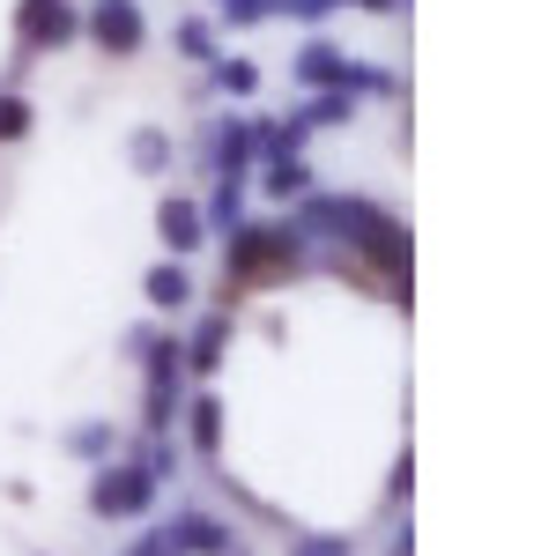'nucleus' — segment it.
Masks as SVG:
<instances>
[{"label": "nucleus", "mask_w": 556, "mask_h": 556, "mask_svg": "<svg viewBox=\"0 0 556 556\" xmlns=\"http://www.w3.org/2000/svg\"><path fill=\"white\" fill-rule=\"evenodd\" d=\"M223 253H230V275H238V282H282V275L304 267L312 245H304L290 223H253V215H245L238 230H223Z\"/></svg>", "instance_id": "f257e3e1"}, {"label": "nucleus", "mask_w": 556, "mask_h": 556, "mask_svg": "<svg viewBox=\"0 0 556 556\" xmlns=\"http://www.w3.org/2000/svg\"><path fill=\"white\" fill-rule=\"evenodd\" d=\"M149 505H156V475L141 460H112L97 475V490H89V513H104V519H141Z\"/></svg>", "instance_id": "f03ea898"}, {"label": "nucleus", "mask_w": 556, "mask_h": 556, "mask_svg": "<svg viewBox=\"0 0 556 556\" xmlns=\"http://www.w3.org/2000/svg\"><path fill=\"white\" fill-rule=\"evenodd\" d=\"M15 38H23V52H60V45L83 38V15H75V0H23Z\"/></svg>", "instance_id": "7ed1b4c3"}, {"label": "nucleus", "mask_w": 556, "mask_h": 556, "mask_svg": "<svg viewBox=\"0 0 556 556\" xmlns=\"http://www.w3.org/2000/svg\"><path fill=\"white\" fill-rule=\"evenodd\" d=\"M83 30L112 60H134L141 45H149V23H141V0H89V15H83Z\"/></svg>", "instance_id": "20e7f679"}, {"label": "nucleus", "mask_w": 556, "mask_h": 556, "mask_svg": "<svg viewBox=\"0 0 556 556\" xmlns=\"http://www.w3.org/2000/svg\"><path fill=\"white\" fill-rule=\"evenodd\" d=\"M208 164L215 178H245L260 164V149H253V119H215L208 127Z\"/></svg>", "instance_id": "39448f33"}, {"label": "nucleus", "mask_w": 556, "mask_h": 556, "mask_svg": "<svg viewBox=\"0 0 556 556\" xmlns=\"http://www.w3.org/2000/svg\"><path fill=\"white\" fill-rule=\"evenodd\" d=\"M156 238H164V253L172 260H186V253H201V238H208V223H201V208H193V201H164V208H156Z\"/></svg>", "instance_id": "423d86ee"}, {"label": "nucleus", "mask_w": 556, "mask_h": 556, "mask_svg": "<svg viewBox=\"0 0 556 556\" xmlns=\"http://www.w3.org/2000/svg\"><path fill=\"white\" fill-rule=\"evenodd\" d=\"M342 60H349V52H334L327 38H312L298 60H290V83H298V89H334V83H342Z\"/></svg>", "instance_id": "0eeeda50"}, {"label": "nucleus", "mask_w": 556, "mask_h": 556, "mask_svg": "<svg viewBox=\"0 0 556 556\" xmlns=\"http://www.w3.org/2000/svg\"><path fill=\"white\" fill-rule=\"evenodd\" d=\"M172 542L186 556H230V527H215V519H201V513H178L172 519Z\"/></svg>", "instance_id": "6e6552de"}, {"label": "nucleus", "mask_w": 556, "mask_h": 556, "mask_svg": "<svg viewBox=\"0 0 556 556\" xmlns=\"http://www.w3.org/2000/svg\"><path fill=\"white\" fill-rule=\"evenodd\" d=\"M290 119H298L304 134H319V127H349V119H356V97H349V89H312V104H298Z\"/></svg>", "instance_id": "1a4fd4ad"}, {"label": "nucleus", "mask_w": 556, "mask_h": 556, "mask_svg": "<svg viewBox=\"0 0 556 556\" xmlns=\"http://www.w3.org/2000/svg\"><path fill=\"white\" fill-rule=\"evenodd\" d=\"M260 193H267V201H298V193H312V164H304V156H267Z\"/></svg>", "instance_id": "9d476101"}, {"label": "nucleus", "mask_w": 556, "mask_h": 556, "mask_svg": "<svg viewBox=\"0 0 556 556\" xmlns=\"http://www.w3.org/2000/svg\"><path fill=\"white\" fill-rule=\"evenodd\" d=\"M223 342H230V312H208L193 327V342H186V371H215L223 364Z\"/></svg>", "instance_id": "9b49d317"}, {"label": "nucleus", "mask_w": 556, "mask_h": 556, "mask_svg": "<svg viewBox=\"0 0 556 556\" xmlns=\"http://www.w3.org/2000/svg\"><path fill=\"white\" fill-rule=\"evenodd\" d=\"M149 304H156V312H186V304H193V275H186V260H164V267L149 275Z\"/></svg>", "instance_id": "f8f14e48"}, {"label": "nucleus", "mask_w": 556, "mask_h": 556, "mask_svg": "<svg viewBox=\"0 0 556 556\" xmlns=\"http://www.w3.org/2000/svg\"><path fill=\"white\" fill-rule=\"evenodd\" d=\"M201 223H208V230H238V223H245V178H215Z\"/></svg>", "instance_id": "ddd939ff"}, {"label": "nucleus", "mask_w": 556, "mask_h": 556, "mask_svg": "<svg viewBox=\"0 0 556 556\" xmlns=\"http://www.w3.org/2000/svg\"><path fill=\"white\" fill-rule=\"evenodd\" d=\"M127 156H134V172H149V178L172 172V134H164V127H134L127 134Z\"/></svg>", "instance_id": "4468645a"}, {"label": "nucleus", "mask_w": 556, "mask_h": 556, "mask_svg": "<svg viewBox=\"0 0 556 556\" xmlns=\"http://www.w3.org/2000/svg\"><path fill=\"white\" fill-rule=\"evenodd\" d=\"M67 453H75V460H112V453H119V430L112 424H75L67 430Z\"/></svg>", "instance_id": "2eb2a0df"}, {"label": "nucleus", "mask_w": 556, "mask_h": 556, "mask_svg": "<svg viewBox=\"0 0 556 556\" xmlns=\"http://www.w3.org/2000/svg\"><path fill=\"white\" fill-rule=\"evenodd\" d=\"M208 89H223V97H253L260 67L253 60H208Z\"/></svg>", "instance_id": "dca6fc26"}, {"label": "nucleus", "mask_w": 556, "mask_h": 556, "mask_svg": "<svg viewBox=\"0 0 556 556\" xmlns=\"http://www.w3.org/2000/svg\"><path fill=\"white\" fill-rule=\"evenodd\" d=\"M172 38H178V52H186V60H215V23H208V15H186Z\"/></svg>", "instance_id": "f3484780"}, {"label": "nucleus", "mask_w": 556, "mask_h": 556, "mask_svg": "<svg viewBox=\"0 0 556 556\" xmlns=\"http://www.w3.org/2000/svg\"><path fill=\"white\" fill-rule=\"evenodd\" d=\"M193 445H201V453H215V445H223V401H215V393H201V401H193Z\"/></svg>", "instance_id": "a211bd4d"}, {"label": "nucleus", "mask_w": 556, "mask_h": 556, "mask_svg": "<svg viewBox=\"0 0 556 556\" xmlns=\"http://www.w3.org/2000/svg\"><path fill=\"white\" fill-rule=\"evenodd\" d=\"M23 134H30V104L15 89H0V141H23Z\"/></svg>", "instance_id": "6ab92c4d"}, {"label": "nucleus", "mask_w": 556, "mask_h": 556, "mask_svg": "<svg viewBox=\"0 0 556 556\" xmlns=\"http://www.w3.org/2000/svg\"><path fill=\"white\" fill-rule=\"evenodd\" d=\"M290 556H356V549H349V534H304Z\"/></svg>", "instance_id": "aec40b11"}, {"label": "nucleus", "mask_w": 556, "mask_h": 556, "mask_svg": "<svg viewBox=\"0 0 556 556\" xmlns=\"http://www.w3.org/2000/svg\"><path fill=\"white\" fill-rule=\"evenodd\" d=\"M215 15L245 30V23H260V15H267V0H215Z\"/></svg>", "instance_id": "412c9836"}, {"label": "nucleus", "mask_w": 556, "mask_h": 556, "mask_svg": "<svg viewBox=\"0 0 556 556\" xmlns=\"http://www.w3.org/2000/svg\"><path fill=\"white\" fill-rule=\"evenodd\" d=\"M127 556H186V549L172 542V527H156V534H141V542H134Z\"/></svg>", "instance_id": "4be33fe9"}, {"label": "nucleus", "mask_w": 556, "mask_h": 556, "mask_svg": "<svg viewBox=\"0 0 556 556\" xmlns=\"http://www.w3.org/2000/svg\"><path fill=\"white\" fill-rule=\"evenodd\" d=\"M141 468H149V475H156V482H164V475L178 468V460H172V445H164V438H149V460H141Z\"/></svg>", "instance_id": "5701e85b"}, {"label": "nucleus", "mask_w": 556, "mask_h": 556, "mask_svg": "<svg viewBox=\"0 0 556 556\" xmlns=\"http://www.w3.org/2000/svg\"><path fill=\"white\" fill-rule=\"evenodd\" d=\"M356 8H379V15H393V8H408V0H356Z\"/></svg>", "instance_id": "b1692460"}]
</instances>
